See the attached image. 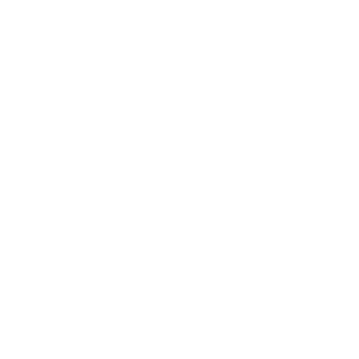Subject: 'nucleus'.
I'll return each mask as SVG.
<instances>
[]
</instances>
